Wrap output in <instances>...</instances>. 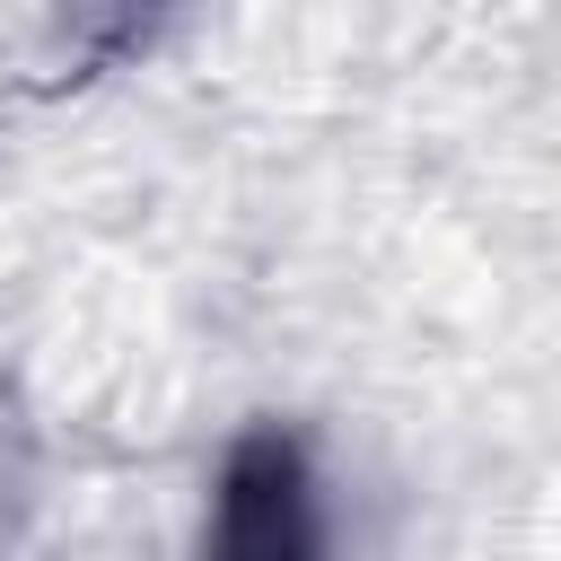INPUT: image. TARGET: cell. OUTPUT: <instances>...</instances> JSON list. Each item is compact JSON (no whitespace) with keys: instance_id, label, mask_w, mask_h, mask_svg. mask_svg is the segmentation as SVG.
<instances>
[{"instance_id":"obj_1","label":"cell","mask_w":561,"mask_h":561,"mask_svg":"<svg viewBox=\"0 0 561 561\" xmlns=\"http://www.w3.org/2000/svg\"><path fill=\"white\" fill-rule=\"evenodd\" d=\"M202 561H333V500L316 447L289 421H254L228 438L202 508Z\"/></svg>"}]
</instances>
